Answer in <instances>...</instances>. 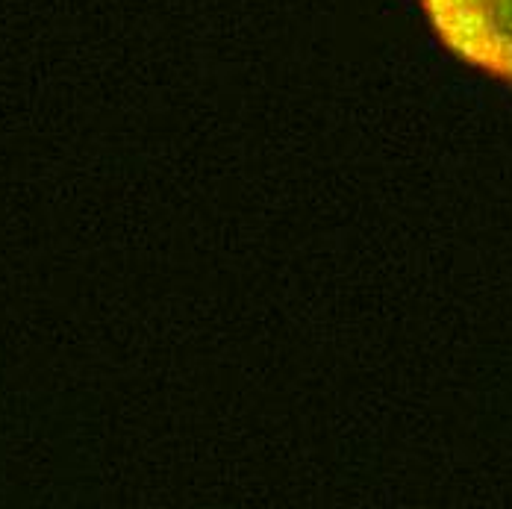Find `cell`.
I'll return each instance as SVG.
<instances>
[{"label": "cell", "instance_id": "obj_1", "mask_svg": "<svg viewBox=\"0 0 512 509\" xmlns=\"http://www.w3.org/2000/svg\"><path fill=\"white\" fill-rule=\"evenodd\" d=\"M418 6L457 59L512 86V0H418Z\"/></svg>", "mask_w": 512, "mask_h": 509}]
</instances>
